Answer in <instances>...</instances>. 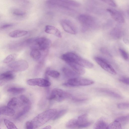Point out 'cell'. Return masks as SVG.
Returning <instances> with one entry per match:
<instances>
[{
  "instance_id": "6da1fadb",
  "label": "cell",
  "mask_w": 129,
  "mask_h": 129,
  "mask_svg": "<svg viewBox=\"0 0 129 129\" xmlns=\"http://www.w3.org/2000/svg\"><path fill=\"white\" fill-rule=\"evenodd\" d=\"M26 42L31 49H38L43 54L47 55L51 44V40L45 37L30 39L27 41Z\"/></svg>"
},
{
  "instance_id": "7a4b0ae2",
  "label": "cell",
  "mask_w": 129,
  "mask_h": 129,
  "mask_svg": "<svg viewBox=\"0 0 129 129\" xmlns=\"http://www.w3.org/2000/svg\"><path fill=\"white\" fill-rule=\"evenodd\" d=\"M57 112L55 109H49L39 114L31 121L34 126V128H37L42 126L53 118Z\"/></svg>"
},
{
  "instance_id": "3957f363",
  "label": "cell",
  "mask_w": 129,
  "mask_h": 129,
  "mask_svg": "<svg viewBox=\"0 0 129 129\" xmlns=\"http://www.w3.org/2000/svg\"><path fill=\"white\" fill-rule=\"evenodd\" d=\"M61 58L66 63L74 62L84 68L88 69H91L93 67V65L91 62L73 52L65 53L61 55Z\"/></svg>"
},
{
  "instance_id": "277c9868",
  "label": "cell",
  "mask_w": 129,
  "mask_h": 129,
  "mask_svg": "<svg viewBox=\"0 0 129 129\" xmlns=\"http://www.w3.org/2000/svg\"><path fill=\"white\" fill-rule=\"evenodd\" d=\"M45 3L49 8H68L71 7H78L80 6L79 3L73 0H46Z\"/></svg>"
},
{
  "instance_id": "5b68a950",
  "label": "cell",
  "mask_w": 129,
  "mask_h": 129,
  "mask_svg": "<svg viewBox=\"0 0 129 129\" xmlns=\"http://www.w3.org/2000/svg\"><path fill=\"white\" fill-rule=\"evenodd\" d=\"M71 96L69 93L60 89L55 88L52 90L49 96H48L47 99L49 100H54L60 102L66 99L70 98Z\"/></svg>"
},
{
  "instance_id": "8992f818",
  "label": "cell",
  "mask_w": 129,
  "mask_h": 129,
  "mask_svg": "<svg viewBox=\"0 0 129 129\" xmlns=\"http://www.w3.org/2000/svg\"><path fill=\"white\" fill-rule=\"evenodd\" d=\"M94 82L91 80L78 77L69 79L63 85L70 86H86L92 84Z\"/></svg>"
},
{
  "instance_id": "52a82bcc",
  "label": "cell",
  "mask_w": 129,
  "mask_h": 129,
  "mask_svg": "<svg viewBox=\"0 0 129 129\" xmlns=\"http://www.w3.org/2000/svg\"><path fill=\"white\" fill-rule=\"evenodd\" d=\"M8 66L12 71L21 72L26 70L28 68V64L25 60L20 59L11 62Z\"/></svg>"
},
{
  "instance_id": "ba28073f",
  "label": "cell",
  "mask_w": 129,
  "mask_h": 129,
  "mask_svg": "<svg viewBox=\"0 0 129 129\" xmlns=\"http://www.w3.org/2000/svg\"><path fill=\"white\" fill-rule=\"evenodd\" d=\"M94 59L96 62L105 71L112 75L116 74L113 67L105 59L99 57H95Z\"/></svg>"
},
{
  "instance_id": "9c48e42d",
  "label": "cell",
  "mask_w": 129,
  "mask_h": 129,
  "mask_svg": "<svg viewBox=\"0 0 129 129\" xmlns=\"http://www.w3.org/2000/svg\"><path fill=\"white\" fill-rule=\"evenodd\" d=\"M26 82L28 85L30 86H37L41 87H48L51 85L49 80L42 78L30 79L28 80Z\"/></svg>"
},
{
  "instance_id": "30bf717a",
  "label": "cell",
  "mask_w": 129,
  "mask_h": 129,
  "mask_svg": "<svg viewBox=\"0 0 129 129\" xmlns=\"http://www.w3.org/2000/svg\"><path fill=\"white\" fill-rule=\"evenodd\" d=\"M60 24L63 29L67 32L73 35L77 33L75 26L70 20L66 19L62 20L60 22Z\"/></svg>"
},
{
  "instance_id": "8fae6325",
  "label": "cell",
  "mask_w": 129,
  "mask_h": 129,
  "mask_svg": "<svg viewBox=\"0 0 129 129\" xmlns=\"http://www.w3.org/2000/svg\"><path fill=\"white\" fill-rule=\"evenodd\" d=\"M88 120V115L85 114L79 116L77 119V127L82 128L88 127L92 123Z\"/></svg>"
},
{
  "instance_id": "7c38bea8",
  "label": "cell",
  "mask_w": 129,
  "mask_h": 129,
  "mask_svg": "<svg viewBox=\"0 0 129 129\" xmlns=\"http://www.w3.org/2000/svg\"><path fill=\"white\" fill-rule=\"evenodd\" d=\"M78 20L83 25L87 26H91L94 22V19L92 16L86 14H81L78 17Z\"/></svg>"
},
{
  "instance_id": "4fadbf2b",
  "label": "cell",
  "mask_w": 129,
  "mask_h": 129,
  "mask_svg": "<svg viewBox=\"0 0 129 129\" xmlns=\"http://www.w3.org/2000/svg\"><path fill=\"white\" fill-rule=\"evenodd\" d=\"M107 10L110 13L112 18L115 21L120 23H124V18L119 11L115 9H108Z\"/></svg>"
},
{
  "instance_id": "5bb4252c",
  "label": "cell",
  "mask_w": 129,
  "mask_h": 129,
  "mask_svg": "<svg viewBox=\"0 0 129 129\" xmlns=\"http://www.w3.org/2000/svg\"><path fill=\"white\" fill-rule=\"evenodd\" d=\"M13 71H9L1 74L0 75L1 86L4 84L8 81L11 80L15 78V75Z\"/></svg>"
},
{
  "instance_id": "9a60e30c",
  "label": "cell",
  "mask_w": 129,
  "mask_h": 129,
  "mask_svg": "<svg viewBox=\"0 0 129 129\" xmlns=\"http://www.w3.org/2000/svg\"><path fill=\"white\" fill-rule=\"evenodd\" d=\"M67 63L78 75H83L85 73V70L84 68L79 64L73 62H69Z\"/></svg>"
},
{
  "instance_id": "2e32d148",
  "label": "cell",
  "mask_w": 129,
  "mask_h": 129,
  "mask_svg": "<svg viewBox=\"0 0 129 129\" xmlns=\"http://www.w3.org/2000/svg\"><path fill=\"white\" fill-rule=\"evenodd\" d=\"M45 31L46 33L53 35L59 38H61L62 37V35L60 31L57 28L52 26H46Z\"/></svg>"
},
{
  "instance_id": "e0dca14e",
  "label": "cell",
  "mask_w": 129,
  "mask_h": 129,
  "mask_svg": "<svg viewBox=\"0 0 129 129\" xmlns=\"http://www.w3.org/2000/svg\"><path fill=\"white\" fill-rule=\"evenodd\" d=\"M30 54L31 57L35 61L44 60L42 52L38 49H31Z\"/></svg>"
},
{
  "instance_id": "ac0fdd59",
  "label": "cell",
  "mask_w": 129,
  "mask_h": 129,
  "mask_svg": "<svg viewBox=\"0 0 129 129\" xmlns=\"http://www.w3.org/2000/svg\"><path fill=\"white\" fill-rule=\"evenodd\" d=\"M62 70L64 75L70 79L77 77L79 75L73 70H72L68 68L63 67Z\"/></svg>"
},
{
  "instance_id": "d6986e66",
  "label": "cell",
  "mask_w": 129,
  "mask_h": 129,
  "mask_svg": "<svg viewBox=\"0 0 129 129\" xmlns=\"http://www.w3.org/2000/svg\"><path fill=\"white\" fill-rule=\"evenodd\" d=\"M7 106L14 109L22 105L20 100L15 97L12 98L8 102Z\"/></svg>"
},
{
  "instance_id": "ffe728a7",
  "label": "cell",
  "mask_w": 129,
  "mask_h": 129,
  "mask_svg": "<svg viewBox=\"0 0 129 129\" xmlns=\"http://www.w3.org/2000/svg\"><path fill=\"white\" fill-rule=\"evenodd\" d=\"M0 113L1 114L12 116L14 115L15 111L14 109L8 106H2L0 107Z\"/></svg>"
},
{
  "instance_id": "44dd1931",
  "label": "cell",
  "mask_w": 129,
  "mask_h": 129,
  "mask_svg": "<svg viewBox=\"0 0 129 129\" xmlns=\"http://www.w3.org/2000/svg\"><path fill=\"white\" fill-rule=\"evenodd\" d=\"M27 31L24 30H17L10 32L9 34L10 37L13 38L21 37L27 35Z\"/></svg>"
},
{
  "instance_id": "7402d4cb",
  "label": "cell",
  "mask_w": 129,
  "mask_h": 129,
  "mask_svg": "<svg viewBox=\"0 0 129 129\" xmlns=\"http://www.w3.org/2000/svg\"><path fill=\"white\" fill-rule=\"evenodd\" d=\"M108 125L103 119L98 120L95 123L94 126V129H108Z\"/></svg>"
},
{
  "instance_id": "603a6c76",
  "label": "cell",
  "mask_w": 129,
  "mask_h": 129,
  "mask_svg": "<svg viewBox=\"0 0 129 129\" xmlns=\"http://www.w3.org/2000/svg\"><path fill=\"white\" fill-rule=\"evenodd\" d=\"M30 107L31 104L24 106L22 109L16 115L15 118L17 119L26 114L29 111Z\"/></svg>"
},
{
  "instance_id": "cb8c5ba5",
  "label": "cell",
  "mask_w": 129,
  "mask_h": 129,
  "mask_svg": "<svg viewBox=\"0 0 129 129\" xmlns=\"http://www.w3.org/2000/svg\"><path fill=\"white\" fill-rule=\"evenodd\" d=\"M10 12L13 15L17 17H22L26 14V12L23 10L17 8L12 9Z\"/></svg>"
},
{
  "instance_id": "d4e9b609",
  "label": "cell",
  "mask_w": 129,
  "mask_h": 129,
  "mask_svg": "<svg viewBox=\"0 0 129 129\" xmlns=\"http://www.w3.org/2000/svg\"><path fill=\"white\" fill-rule=\"evenodd\" d=\"M25 90V89L23 88L12 87L9 88L7 91L13 94H18L23 93Z\"/></svg>"
},
{
  "instance_id": "484cf974",
  "label": "cell",
  "mask_w": 129,
  "mask_h": 129,
  "mask_svg": "<svg viewBox=\"0 0 129 129\" xmlns=\"http://www.w3.org/2000/svg\"><path fill=\"white\" fill-rule=\"evenodd\" d=\"M122 125L121 123L117 120L114 121L108 125V129H121Z\"/></svg>"
},
{
  "instance_id": "4316f807",
  "label": "cell",
  "mask_w": 129,
  "mask_h": 129,
  "mask_svg": "<svg viewBox=\"0 0 129 129\" xmlns=\"http://www.w3.org/2000/svg\"><path fill=\"white\" fill-rule=\"evenodd\" d=\"M45 74L47 75L54 78H58L60 75L59 73L57 71L54 70H50L49 69L46 70Z\"/></svg>"
},
{
  "instance_id": "83f0119b",
  "label": "cell",
  "mask_w": 129,
  "mask_h": 129,
  "mask_svg": "<svg viewBox=\"0 0 129 129\" xmlns=\"http://www.w3.org/2000/svg\"><path fill=\"white\" fill-rule=\"evenodd\" d=\"M17 55L15 53L11 54L8 55L4 60L3 62L5 63L11 62L15 59Z\"/></svg>"
},
{
  "instance_id": "f1b7e54d",
  "label": "cell",
  "mask_w": 129,
  "mask_h": 129,
  "mask_svg": "<svg viewBox=\"0 0 129 129\" xmlns=\"http://www.w3.org/2000/svg\"><path fill=\"white\" fill-rule=\"evenodd\" d=\"M66 126L69 128L77 127V119H72L68 121L66 123Z\"/></svg>"
},
{
  "instance_id": "f546056e",
  "label": "cell",
  "mask_w": 129,
  "mask_h": 129,
  "mask_svg": "<svg viewBox=\"0 0 129 129\" xmlns=\"http://www.w3.org/2000/svg\"><path fill=\"white\" fill-rule=\"evenodd\" d=\"M115 120L119 121L121 125H124L129 122V114L119 117Z\"/></svg>"
},
{
  "instance_id": "4dcf8cb0",
  "label": "cell",
  "mask_w": 129,
  "mask_h": 129,
  "mask_svg": "<svg viewBox=\"0 0 129 129\" xmlns=\"http://www.w3.org/2000/svg\"><path fill=\"white\" fill-rule=\"evenodd\" d=\"M4 121L5 125L8 129H17L16 126L14 123L7 119H4Z\"/></svg>"
},
{
  "instance_id": "1f68e13d",
  "label": "cell",
  "mask_w": 129,
  "mask_h": 129,
  "mask_svg": "<svg viewBox=\"0 0 129 129\" xmlns=\"http://www.w3.org/2000/svg\"><path fill=\"white\" fill-rule=\"evenodd\" d=\"M22 105H26L30 104V102L29 99L26 96L22 95L19 97Z\"/></svg>"
},
{
  "instance_id": "d6a6232c",
  "label": "cell",
  "mask_w": 129,
  "mask_h": 129,
  "mask_svg": "<svg viewBox=\"0 0 129 129\" xmlns=\"http://www.w3.org/2000/svg\"><path fill=\"white\" fill-rule=\"evenodd\" d=\"M67 110L64 109L61 110L57 113L53 118V119L55 120L58 119L64 115L67 112Z\"/></svg>"
},
{
  "instance_id": "836d02e7",
  "label": "cell",
  "mask_w": 129,
  "mask_h": 129,
  "mask_svg": "<svg viewBox=\"0 0 129 129\" xmlns=\"http://www.w3.org/2000/svg\"><path fill=\"white\" fill-rule=\"evenodd\" d=\"M112 36L114 38H119L122 36V32L118 30L115 29L113 30L111 33Z\"/></svg>"
},
{
  "instance_id": "e575fe53",
  "label": "cell",
  "mask_w": 129,
  "mask_h": 129,
  "mask_svg": "<svg viewBox=\"0 0 129 129\" xmlns=\"http://www.w3.org/2000/svg\"><path fill=\"white\" fill-rule=\"evenodd\" d=\"M119 50L121 56L124 60H127L128 59L129 56L126 51L121 48H119Z\"/></svg>"
},
{
  "instance_id": "d590c367",
  "label": "cell",
  "mask_w": 129,
  "mask_h": 129,
  "mask_svg": "<svg viewBox=\"0 0 129 129\" xmlns=\"http://www.w3.org/2000/svg\"><path fill=\"white\" fill-rule=\"evenodd\" d=\"M117 108L121 109H129V103H118L117 105Z\"/></svg>"
},
{
  "instance_id": "8d00e7d4",
  "label": "cell",
  "mask_w": 129,
  "mask_h": 129,
  "mask_svg": "<svg viewBox=\"0 0 129 129\" xmlns=\"http://www.w3.org/2000/svg\"><path fill=\"white\" fill-rule=\"evenodd\" d=\"M44 61H40L35 68V72L36 74H38L42 69L43 64Z\"/></svg>"
},
{
  "instance_id": "74e56055",
  "label": "cell",
  "mask_w": 129,
  "mask_h": 129,
  "mask_svg": "<svg viewBox=\"0 0 129 129\" xmlns=\"http://www.w3.org/2000/svg\"><path fill=\"white\" fill-rule=\"evenodd\" d=\"M111 6L116 7L117 6L114 0H101Z\"/></svg>"
},
{
  "instance_id": "f35d334b",
  "label": "cell",
  "mask_w": 129,
  "mask_h": 129,
  "mask_svg": "<svg viewBox=\"0 0 129 129\" xmlns=\"http://www.w3.org/2000/svg\"><path fill=\"white\" fill-rule=\"evenodd\" d=\"M25 128L31 129L34 128V126L31 121H28L26 122L25 124Z\"/></svg>"
},
{
  "instance_id": "ab89813d",
  "label": "cell",
  "mask_w": 129,
  "mask_h": 129,
  "mask_svg": "<svg viewBox=\"0 0 129 129\" xmlns=\"http://www.w3.org/2000/svg\"><path fill=\"white\" fill-rule=\"evenodd\" d=\"M119 80L123 83L129 85V77H122L119 79Z\"/></svg>"
},
{
  "instance_id": "60d3db41",
  "label": "cell",
  "mask_w": 129,
  "mask_h": 129,
  "mask_svg": "<svg viewBox=\"0 0 129 129\" xmlns=\"http://www.w3.org/2000/svg\"><path fill=\"white\" fill-rule=\"evenodd\" d=\"M13 25V24H5L2 25L1 28L3 29L7 28L12 26Z\"/></svg>"
},
{
  "instance_id": "b9f144b4",
  "label": "cell",
  "mask_w": 129,
  "mask_h": 129,
  "mask_svg": "<svg viewBox=\"0 0 129 129\" xmlns=\"http://www.w3.org/2000/svg\"><path fill=\"white\" fill-rule=\"evenodd\" d=\"M73 100L76 101H85L86 100L85 99H79L74 98H73Z\"/></svg>"
},
{
  "instance_id": "7bdbcfd3",
  "label": "cell",
  "mask_w": 129,
  "mask_h": 129,
  "mask_svg": "<svg viewBox=\"0 0 129 129\" xmlns=\"http://www.w3.org/2000/svg\"><path fill=\"white\" fill-rule=\"evenodd\" d=\"M123 41L125 44H129V41L127 39H124L123 40Z\"/></svg>"
},
{
  "instance_id": "ee69618b",
  "label": "cell",
  "mask_w": 129,
  "mask_h": 129,
  "mask_svg": "<svg viewBox=\"0 0 129 129\" xmlns=\"http://www.w3.org/2000/svg\"><path fill=\"white\" fill-rule=\"evenodd\" d=\"M51 128V126L50 125H47L43 128V129H50Z\"/></svg>"
}]
</instances>
